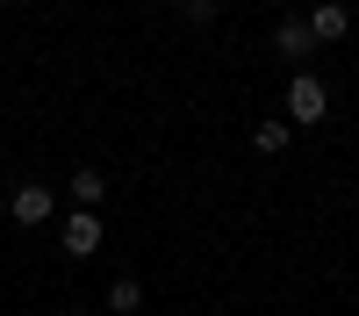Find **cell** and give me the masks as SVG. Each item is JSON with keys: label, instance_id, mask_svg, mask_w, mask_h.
I'll use <instances>...</instances> for the list:
<instances>
[{"label": "cell", "instance_id": "5", "mask_svg": "<svg viewBox=\"0 0 359 316\" xmlns=\"http://www.w3.org/2000/svg\"><path fill=\"white\" fill-rule=\"evenodd\" d=\"M273 50L287 57L294 72H309V57H316V36H309V22H302V15H287V22L273 29Z\"/></svg>", "mask_w": 359, "mask_h": 316}, {"label": "cell", "instance_id": "2", "mask_svg": "<svg viewBox=\"0 0 359 316\" xmlns=\"http://www.w3.org/2000/svg\"><path fill=\"white\" fill-rule=\"evenodd\" d=\"M101 238H108V230H101V209H72L65 230H57V252H65V259H94Z\"/></svg>", "mask_w": 359, "mask_h": 316}, {"label": "cell", "instance_id": "6", "mask_svg": "<svg viewBox=\"0 0 359 316\" xmlns=\"http://www.w3.org/2000/svg\"><path fill=\"white\" fill-rule=\"evenodd\" d=\"M287 144H294V123H287V115H266V123H252V151H259V158H280Z\"/></svg>", "mask_w": 359, "mask_h": 316}, {"label": "cell", "instance_id": "7", "mask_svg": "<svg viewBox=\"0 0 359 316\" xmlns=\"http://www.w3.org/2000/svg\"><path fill=\"white\" fill-rule=\"evenodd\" d=\"M65 194L79 201V209H101V201H108V172H101V165H79V172H72V187H65Z\"/></svg>", "mask_w": 359, "mask_h": 316}, {"label": "cell", "instance_id": "4", "mask_svg": "<svg viewBox=\"0 0 359 316\" xmlns=\"http://www.w3.org/2000/svg\"><path fill=\"white\" fill-rule=\"evenodd\" d=\"M302 22H309L316 43H345V36H352V8H345V0H316Z\"/></svg>", "mask_w": 359, "mask_h": 316}, {"label": "cell", "instance_id": "1", "mask_svg": "<svg viewBox=\"0 0 359 316\" xmlns=\"http://www.w3.org/2000/svg\"><path fill=\"white\" fill-rule=\"evenodd\" d=\"M323 115H331V86H323V72H287V123L294 130H316Z\"/></svg>", "mask_w": 359, "mask_h": 316}, {"label": "cell", "instance_id": "9", "mask_svg": "<svg viewBox=\"0 0 359 316\" xmlns=\"http://www.w3.org/2000/svg\"><path fill=\"white\" fill-rule=\"evenodd\" d=\"M180 15H187V22H216L223 0H180Z\"/></svg>", "mask_w": 359, "mask_h": 316}, {"label": "cell", "instance_id": "8", "mask_svg": "<svg viewBox=\"0 0 359 316\" xmlns=\"http://www.w3.org/2000/svg\"><path fill=\"white\" fill-rule=\"evenodd\" d=\"M108 309H115V316H123V309H144V280H137V273H115V280H108Z\"/></svg>", "mask_w": 359, "mask_h": 316}, {"label": "cell", "instance_id": "3", "mask_svg": "<svg viewBox=\"0 0 359 316\" xmlns=\"http://www.w3.org/2000/svg\"><path fill=\"white\" fill-rule=\"evenodd\" d=\"M8 216H15L22 230H36V223L57 216V194H50L43 180H22V187H8Z\"/></svg>", "mask_w": 359, "mask_h": 316}, {"label": "cell", "instance_id": "10", "mask_svg": "<svg viewBox=\"0 0 359 316\" xmlns=\"http://www.w3.org/2000/svg\"><path fill=\"white\" fill-rule=\"evenodd\" d=\"M65 316H94V309H65Z\"/></svg>", "mask_w": 359, "mask_h": 316}]
</instances>
